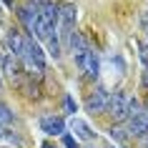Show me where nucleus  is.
<instances>
[{
  "label": "nucleus",
  "mask_w": 148,
  "mask_h": 148,
  "mask_svg": "<svg viewBox=\"0 0 148 148\" xmlns=\"http://www.w3.org/2000/svg\"><path fill=\"white\" fill-rule=\"evenodd\" d=\"M20 60H23L30 70H38V73L45 70V55H43V48H40L33 38H25V53H23Z\"/></svg>",
  "instance_id": "obj_1"
},
{
  "label": "nucleus",
  "mask_w": 148,
  "mask_h": 148,
  "mask_svg": "<svg viewBox=\"0 0 148 148\" xmlns=\"http://www.w3.org/2000/svg\"><path fill=\"white\" fill-rule=\"evenodd\" d=\"M20 20L25 23V28H28V33H30V38H40V40H45L43 38V25H40V15H38V10H35V5H33V0L28 3V5H23L20 8Z\"/></svg>",
  "instance_id": "obj_2"
},
{
  "label": "nucleus",
  "mask_w": 148,
  "mask_h": 148,
  "mask_svg": "<svg viewBox=\"0 0 148 148\" xmlns=\"http://www.w3.org/2000/svg\"><path fill=\"white\" fill-rule=\"evenodd\" d=\"M106 113H108L110 118H116L118 123H121V121H128V95H125L123 90H116V93H110Z\"/></svg>",
  "instance_id": "obj_3"
},
{
  "label": "nucleus",
  "mask_w": 148,
  "mask_h": 148,
  "mask_svg": "<svg viewBox=\"0 0 148 148\" xmlns=\"http://www.w3.org/2000/svg\"><path fill=\"white\" fill-rule=\"evenodd\" d=\"M75 63H78V68L86 73L88 78H98V70H101V65H98V55H95V50L86 48L80 55H75Z\"/></svg>",
  "instance_id": "obj_4"
},
{
  "label": "nucleus",
  "mask_w": 148,
  "mask_h": 148,
  "mask_svg": "<svg viewBox=\"0 0 148 148\" xmlns=\"http://www.w3.org/2000/svg\"><path fill=\"white\" fill-rule=\"evenodd\" d=\"M108 98L110 93L106 90V88H95V93H90V98L86 101V110L88 113H106V108H108Z\"/></svg>",
  "instance_id": "obj_5"
},
{
  "label": "nucleus",
  "mask_w": 148,
  "mask_h": 148,
  "mask_svg": "<svg viewBox=\"0 0 148 148\" xmlns=\"http://www.w3.org/2000/svg\"><path fill=\"white\" fill-rule=\"evenodd\" d=\"M65 121L60 116H43L40 118V131L45 133V136H63L65 133Z\"/></svg>",
  "instance_id": "obj_6"
},
{
  "label": "nucleus",
  "mask_w": 148,
  "mask_h": 148,
  "mask_svg": "<svg viewBox=\"0 0 148 148\" xmlns=\"http://www.w3.org/2000/svg\"><path fill=\"white\" fill-rule=\"evenodd\" d=\"M8 48H10V55L13 58H23V53H25V38H23V33H18V30H8Z\"/></svg>",
  "instance_id": "obj_7"
},
{
  "label": "nucleus",
  "mask_w": 148,
  "mask_h": 148,
  "mask_svg": "<svg viewBox=\"0 0 148 148\" xmlns=\"http://www.w3.org/2000/svg\"><path fill=\"white\" fill-rule=\"evenodd\" d=\"M125 131L133 133V136H146L148 133V113H138V116L128 118V125H125Z\"/></svg>",
  "instance_id": "obj_8"
},
{
  "label": "nucleus",
  "mask_w": 148,
  "mask_h": 148,
  "mask_svg": "<svg viewBox=\"0 0 148 148\" xmlns=\"http://www.w3.org/2000/svg\"><path fill=\"white\" fill-rule=\"evenodd\" d=\"M70 131L75 133V140H78V138H80V140H93V138H95L93 128H90L83 118H73V121H70Z\"/></svg>",
  "instance_id": "obj_9"
},
{
  "label": "nucleus",
  "mask_w": 148,
  "mask_h": 148,
  "mask_svg": "<svg viewBox=\"0 0 148 148\" xmlns=\"http://www.w3.org/2000/svg\"><path fill=\"white\" fill-rule=\"evenodd\" d=\"M13 121H15V113L10 110L8 103H3V101H0V125H5V128H8Z\"/></svg>",
  "instance_id": "obj_10"
},
{
  "label": "nucleus",
  "mask_w": 148,
  "mask_h": 148,
  "mask_svg": "<svg viewBox=\"0 0 148 148\" xmlns=\"http://www.w3.org/2000/svg\"><path fill=\"white\" fill-rule=\"evenodd\" d=\"M108 133H110V138L118 140V143H123V140L128 138V131H125V125H118V123H116V125H110V131H108Z\"/></svg>",
  "instance_id": "obj_11"
},
{
  "label": "nucleus",
  "mask_w": 148,
  "mask_h": 148,
  "mask_svg": "<svg viewBox=\"0 0 148 148\" xmlns=\"http://www.w3.org/2000/svg\"><path fill=\"white\" fill-rule=\"evenodd\" d=\"M48 48H50V55L53 58H60V40H58V33H53L48 38Z\"/></svg>",
  "instance_id": "obj_12"
},
{
  "label": "nucleus",
  "mask_w": 148,
  "mask_h": 148,
  "mask_svg": "<svg viewBox=\"0 0 148 148\" xmlns=\"http://www.w3.org/2000/svg\"><path fill=\"white\" fill-rule=\"evenodd\" d=\"M138 113H143V103L136 101V98H128V118L138 116Z\"/></svg>",
  "instance_id": "obj_13"
},
{
  "label": "nucleus",
  "mask_w": 148,
  "mask_h": 148,
  "mask_svg": "<svg viewBox=\"0 0 148 148\" xmlns=\"http://www.w3.org/2000/svg\"><path fill=\"white\" fill-rule=\"evenodd\" d=\"M0 140H8V143H20L18 136H13V131H8L5 125H0Z\"/></svg>",
  "instance_id": "obj_14"
},
{
  "label": "nucleus",
  "mask_w": 148,
  "mask_h": 148,
  "mask_svg": "<svg viewBox=\"0 0 148 148\" xmlns=\"http://www.w3.org/2000/svg\"><path fill=\"white\" fill-rule=\"evenodd\" d=\"M63 143H65V148H80V143L73 136H68V133H63Z\"/></svg>",
  "instance_id": "obj_15"
},
{
  "label": "nucleus",
  "mask_w": 148,
  "mask_h": 148,
  "mask_svg": "<svg viewBox=\"0 0 148 148\" xmlns=\"http://www.w3.org/2000/svg\"><path fill=\"white\" fill-rule=\"evenodd\" d=\"M140 60H143V65L148 70V45H140Z\"/></svg>",
  "instance_id": "obj_16"
},
{
  "label": "nucleus",
  "mask_w": 148,
  "mask_h": 148,
  "mask_svg": "<svg viewBox=\"0 0 148 148\" xmlns=\"http://www.w3.org/2000/svg\"><path fill=\"white\" fill-rule=\"evenodd\" d=\"M65 108H68L70 113H75V103H73V98H65Z\"/></svg>",
  "instance_id": "obj_17"
},
{
  "label": "nucleus",
  "mask_w": 148,
  "mask_h": 148,
  "mask_svg": "<svg viewBox=\"0 0 148 148\" xmlns=\"http://www.w3.org/2000/svg\"><path fill=\"white\" fill-rule=\"evenodd\" d=\"M140 83L148 88V70H143V75H140Z\"/></svg>",
  "instance_id": "obj_18"
},
{
  "label": "nucleus",
  "mask_w": 148,
  "mask_h": 148,
  "mask_svg": "<svg viewBox=\"0 0 148 148\" xmlns=\"http://www.w3.org/2000/svg\"><path fill=\"white\" fill-rule=\"evenodd\" d=\"M40 148H55V146H53V143H43Z\"/></svg>",
  "instance_id": "obj_19"
},
{
  "label": "nucleus",
  "mask_w": 148,
  "mask_h": 148,
  "mask_svg": "<svg viewBox=\"0 0 148 148\" xmlns=\"http://www.w3.org/2000/svg\"><path fill=\"white\" fill-rule=\"evenodd\" d=\"M146 148H148V140H146Z\"/></svg>",
  "instance_id": "obj_20"
},
{
  "label": "nucleus",
  "mask_w": 148,
  "mask_h": 148,
  "mask_svg": "<svg viewBox=\"0 0 148 148\" xmlns=\"http://www.w3.org/2000/svg\"><path fill=\"white\" fill-rule=\"evenodd\" d=\"M0 86H3V80H0Z\"/></svg>",
  "instance_id": "obj_21"
}]
</instances>
